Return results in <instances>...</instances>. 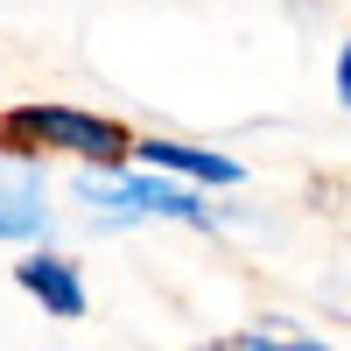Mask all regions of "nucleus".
<instances>
[{"instance_id": "obj_1", "label": "nucleus", "mask_w": 351, "mask_h": 351, "mask_svg": "<svg viewBox=\"0 0 351 351\" xmlns=\"http://www.w3.org/2000/svg\"><path fill=\"white\" fill-rule=\"evenodd\" d=\"M71 155L77 169H134V134L106 112L56 106V99H21L0 112V162H43Z\"/></svg>"}, {"instance_id": "obj_2", "label": "nucleus", "mask_w": 351, "mask_h": 351, "mask_svg": "<svg viewBox=\"0 0 351 351\" xmlns=\"http://www.w3.org/2000/svg\"><path fill=\"white\" fill-rule=\"evenodd\" d=\"M134 162L148 169V176L190 183V190H239V183H246V162H239V155H225V148H197V141H169V134L134 141Z\"/></svg>"}, {"instance_id": "obj_3", "label": "nucleus", "mask_w": 351, "mask_h": 351, "mask_svg": "<svg viewBox=\"0 0 351 351\" xmlns=\"http://www.w3.org/2000/svg\"><path fill=\"white\" fill-rule=\"evenodd\" d=\"M14 288L28 302H43V316H56V324H77L84 309H92V288H84V267L71 253H56V246H28L14 260Z\"/></svg>"}, {"instance_id": "obj_4", "label": "nucleus", "mask_w": 351, "mask_h": 351, "mask_svg": "<svg viewBox=\"0 0 351 351\" xmlns=\"http://www.w3.org/2000/svg\"><path fill=\"white\" fill-rule=\"evenodd\" d=\"M49 169L43 162H0V239L43 246L49 239Z\"/></svg>"}, {"instance_id": "obj_5", "label": "nucleus", "mask_w": 351, "mask_h": 351, "mask_svg": "<svg viewBox=\"0 0 351 351\" xmlns=\"http://www.w3.org/2000/svg\"><path fill=\"white\" fill-rule=\"evenodd\" d=\"M134 190H141V218H169V225H197V232H218L225 211H211V197L190 190V183H169V176H148V169H134Z\"/></svg>"}, {"instance_id": "obj_6", "label": "nucleus", "mask_w": 351, "mask_h": 351, "mask_svg": "<svg viewBox=\"0 0 351 351\" xmlns=\"http://www.w3.org/2000/svg\"><path fill=\"white\" fill-rule=\"evenodd\" d=\"M239 351H337V344H330V337H309V330L267 324V330H239Z\"/></svg>"}, {"instance_id": "obj_7", "label": "nucleus", "mask_w": 351, "mask_h": 351, "mask_svg": "<svg viewBox=\"0 0 351 351\" xmlns=\"http://www.w3.org/2000/svg\"><path fill=\"white\" fill-rule=\"evenodd\" d=\"M330 84H337V99H351V49H337V64H330Z\"/></svg>"}, {"instance_id": "obj_8", "label": "nucleus", "mask_w": 351, "mask_h": 351, "mask_svg": "<svg viewBox=\"0 0 351 351\" xmlns=\"http://www.w3.org/2000/svg\"><path fill=\"white\" fill-rule=\"evenodd\" d=\"M197 351H239V337H218V344H197Z\"/></svg>"}]
</instances>
